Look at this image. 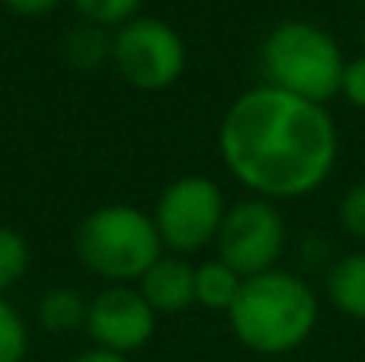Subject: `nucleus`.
I'll use <instances>...</instances> for the list:
<instances>
[{
  "instance_id": "ddd939ff",
  "label": "nucleus",
  "mask_w": 365,
  "mask_h": 362,
  "mask_svg": "<svg viewBox=\"0 0 365 362\" xmlns=\"http://www.w3.org/2000/svg\"><path fill=\"white\" fill-rule=\"evenodd\" d=\"M64 61L77 71H96L113 61V32L93 23H81L64 36Z\"/></svg>"
},
{
  "instance_id": "f3484780",
  "label": "nucleus",
  "mask_w": 365,
  "mask_h": 362,
  "mask_svg": "<svg viewBox=\"0 0 365 362\" xmlns=\"http://www.w3.org/2000/svg\"><path fill=\"white\" fill-rule=\"evenodd\" d=\"M340 224L346 228L349 237L365 244V180L346 190V196L340 202Z\"/></svg>"
},
{
  "instance_id": "dca6fc26",
  "label": "nucleus",
  "mask_w": 365,
  "mask_h": 362,
  "mask_svg": "<svg viewBox=\"0 0 365 362\" xmlns=\"http://www.w3.org/2000/svg\"><path fill=\"white\" fill-rule=\"evenodd\" d=\"M29 356V327L26 318L0 299V362H26Z\"/></svg>"
},
{
  "instance_id": "4468645a",
  "label": "nucleus",
  "mask_w": 365,
  "mask_h": 362,
  "mask_svg": "<svg viewBox=\"0 0 365 362\" xmlns=\"http://www.w3.org/2000/svg\"><path fill=\"white\" fill-rule=\"evenodd\" d=\"M29 241L10 224H0V299L16 286L29 269Z\"/></svg>"
},
{
  "instance_id": "f03ea898",
  "label": "nucleus",
  "mask_w": 365,
  "mask_h": 362,
  "mask_svg": "<svg viewBox=\"0 0 365 362\" xmlns=\"http://www.w3.org/2000/svg\"><path fill=\"white\" fill-rule=\"evenodd\" d=\"M321 318L317 295L298 273L269 269L244 279L227 324L247 350L259 356H282L311 340Z\"/></svg>"
},
{
  "instance_id": "0eeeda50",
  "label": "nucleus",
  "mask_w": 365,
  "mask_h": 362,
  "mask_svg": "<svg viewBox=\"0 0 365 362\" xmlns=\"http://www.w3.org/2000/svg\"><path fill=\"white\" fill-rule=\"evenodd\" d=\"M289 244V224L269 199H244L237 205H227L221 231L215 237L218 260H225L240 279L269 273L279 267Z\"/></svg>"
},
{
  "instance_id": "2eb2a0df",
  "label": "nucleus",
  "mask_w": 365,
  "mask_h": 362,
  "mask_svg": "<svg viewBox=\"0 0 365 362\" xmlns=\"http://www.w3.org/2000/svg\"><path fill=\"white\" fill-rule=\"evenodd\" d=\"M71 4L81 13L83 23H93V26H103V29L115 32L119 26H125L128 19L138 16L145 0H71Z\"/></svg>"
},
{
  "instance_id": "9b49d317",
  "label": "nucleus",
  "mask_w": 365,
  "mask_h": 362,
  "mask_svg": "<svg viewBox=\"0 0 365 362\" xmlns=\"http://www.w3.org/2000/svg\"><path fill=\"white\" fill-rule=\"evenodd\" d=\"M87 308H90V301L77 289L55 286L38 299L36 318L45 333L68 337V333H77L81 327H87Z\"/></svg>"
},
{
  "instance_id": "6e6552de",
  "label": "nucleus",
  "mask_w": 365,
  "mask_h": 362,
  "mask_svg": "<svg viewBox=\"0 0 365 362\" xmlns=\"http://www.w3.org/2000/svg\"><path fill=\"white\" fill-rule=\"evenodd\" d=\"M93 346L132 356L151 343L158 331V311L145 301V295L132 286H106L90 299L87 327Z\"/></svg>"
},
{
  "instance_id": "a211bd4d",
  "label": "nucleus",
  "mask_w": 365,
  "mask_h": 362,
  "mask_svg": "<svg viewBox=\"0 0 365 362\" xmlns=\"http://www.w3.org/2000/svg\"><path fill=\"white\" fill-rule=\"evenodd\" d=\"M340 96L349 103V106H356V109H362L365 113V55L346 61L343 83H340Z\"/></svg>"
},
{
  "instance_id": "1a4fd4ad",
  "label": "nucleus",
  "mask_w": 365,
  "mask_h": 362,
  "mask_svg": "<svg viewBox=\"0 0 365 362\" xmlns=\"http://www.w3.org/2000/svg\"><path fill=\"white\" fill-rule=\"evenodd\" d=\"M138 292L160 314H180L195 305V267L186 257L164 254L138 279Z\"/></svg>"
},
{
  "instance_id": "6ab92c4d",
  "label": "nucleus",
  "mask_w": 365,
  "mask_h": 362,
  "mask_svg": "<svg viewBox=\"0 0 365 362\" xmlns=\"http://www.w3.org/2000/svg\"><path fill=\"white\" fill-rule=\"evenodd\" d=\"M61 4L64 0H4V6L10 13H16V16H29V19L45 16V13L58 10Z\"/></svg>"
},
{
  "instance_id": "39448f33",
  "label": "nucleus",
  "mask_w": 365,
  "mask_h": 362,
  "mask_svg": "<svg viewBox=\"0 0 365 362\" xmlns=\"http://www.w3.org/2000/svg\"><path fill=\"white\" fill-rule=\"evenodd\" d=\"M225 192L215 180L202 173H186L164 186L151 218L158 224V234L164 250L177 257H189L215 244L225 222Z\"/></svg>"
},
{
  "instance_id": "7ed1b4c3",
  "label": "nucleus",
  "mask_w": 365,
  "mask_h": 362,
  "mask_svg": "<svg viewBox=\"0 0 365 362\" xmlns=\"http://www.w3.org/2000/svg\"><path fill=\"white\" fill-rule=\"evenodd\" d=\"M259 71L266 87L327 106L340 96L346 58L324 26L311 19H282L263 38Z\"/></svg>"
},
{
  "instance_id": "423d86ee",
  "label": "nucleus",
  "mask_w": 365,
  "mask_h": 362,
  "mask_svg": "<svg viewBox=\"0 0 365 362\" xmlns=\"http://www.w3.org/2000/svg\"><path fill=\"white\" fill-rule=\"evenodd\" d=\"M113 68L135 90L158 93L186 71V42L167 19L135 16L113 32Z\"/></svg>"
},
{
  "instance_id": "aec40b11",
  "label": "nucleus",
  "mask_w": 365,
  "mask_h": 362,
  "mask_svg": "<svg viewBox=\"0 0 365 362\" xmlns=\"http://www.w3.org/2000/svg\"><path fill=\"white\" fill-rule=\"evenodd\" d=\"M74 362H128V356L113 353V350H103V346H90V350L77 353Z\"/></svg>"
},
{
  "instance_id": "20e7f679",
  "label": "nucleus",
  "mask_w": 365,
  "mask_h": 362,
  "mask_svg": "<svg viewBox=\"0 0 365 362\" xmlns=\"http://www.w3.org/2000/svg\"><path fill=\"white\" fill-rule=\"evenodd\" d=\"M74 254L109 286H132L154 267V260L164 257V244L148 212L109 202L81 218L74 231Z\"/></svg>"
},
{
  "instance_id": "f8f14e48",
  "label": "nucleus",
  "mask_w": 365,
  "mask_h": 362,
  "mask_svg": "<svg viewBox=\"0 0 365 362\" xmlns=\"http://www.w3.org/2000/svg\"><path fill=\"white\" fill-rule=\"evenodd\" d=\"M240 286H244V279L225 260H218V257L195 267V305L208 308V311L227 314V308L237 299Z\"/></svg>"
},
{
  "instance_id": "f257e3e1",
  "label": "nucleus",
  "mask_w": 365,
  "mask_h": 362,
  "mask_svg": "<svg viewBox=\"0 0 365 362\" xmlns=\"http://www.w3.org/2000/svg\"><path fill=\"white\" fill-rule=\"evenodd\" d=\"M218 151L227 173L253 196L302 199L330 180L340 132L327 106L259 83L227 106Z\"/></svg>"
},
{
  "instance_id": "9d476101",
  "label": "nucleus",
  "mask_w": 365,
  "mask_h": 362,
  "mask_svg": "<svg viewBox=\"0 0 365 362\" xmlns=\"http://www.w3.org/2000/svg\"><path fill=\"white\" fill-rule=\"evenodd\" d=\"M327 299L340 314L365 321V247L334 263L327 273Z\"/></svg>"
}]
</instances>
